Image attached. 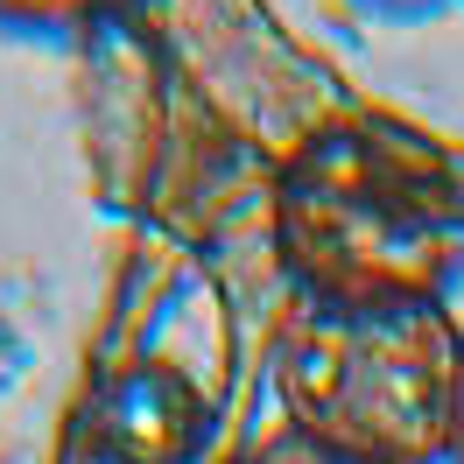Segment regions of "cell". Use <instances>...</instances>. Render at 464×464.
I'll list each match as a JSON object with an SVG mask.
<instances>
[{
  "label": "cell",
  "mask_w": 464,
  "mask_h": 464,
  "mask_svg": "<svg viewBox=\"0 0 464 464\" xmlns=\"http://www.w3.org/2000/svg\"><path fill=\"white\" fill-rule=\"evenodd\" d=\"M464 317L430 295H295L275 331V408L331 450L443 464Z\"/></svg>",
  "instance_id": "cell-1"
},
{
  "label": "cell",
  "mask_w": 464,
  "mask_h": 464,
  "mask_svg": "<svg viewBox=\"0 0 464 464\" xmlns=\"http://www.w3.org/2000/svg\"><path fill=\"white\" fill-rule=\"evenodd\" d=\"M275 239L303 295H430L464 282V218L408 148L331 127L282 169Z\"/></svg>",
  "instance_id": "cell-2"
},
{
  "label": "cell",
  "mask_w": 464,
  "mask_h": 464,
  "mask_svg": "<svg viewBox=\"0 0 464 464\" xmlns=\"http://www.w3.org/2000/svg\"><path fill=\"white\" fill-rule=\"evenodd\" d=\"M458 7H464V0H458Z\"/></svg>",
  "instance_id": "cell-7"
},
{
  "label": "cell",
  "mask_w": 464,
  "mask_h": 464,
  "mask_svg": "<svg viewBox=\"0 0 464 464\" xmlns=\"http://www.w3.org/2000/svg\"><path fill=\"white\" fill-rule=\"evenodd\" d=\"M352 7H366L373 22H430V14L458 7V0H352Z\"/></svg>",
  "instance_id": "cell-5"
},
{
  "label": "cell",
  "mask_w": 464,
  "mask_h": 464,
  "mask_svg": "<svg viewBox=\"0 0 464 464\" xmlns=\"http://www.w3.org/2000/svg\"><path fill=\"white\" fill-rule=\"evenodd\" d=\"M127 7L134 0H0V29L29 35V43H71V35L127 14Z\"/></svg>",
  "instance_id": "cell-3"
},
{
  "label": "cell",
  "mask_w": 464,
  "mask_h": 464,
  "mask_svg": "<svg viewBox=\"0 0 464 464\" xmlns=\"http://www.w3.org/2000/svg\"><path fill=\"white\" fill-rule=\"evenodd\" d=\"M226 464H373V458H352V450H331V443L289 430V422H267V430H254Z\"/></svg>",
  "instance_id": "cell-4"
},
{
  "label": "cell",
  "mask_w": 464,
  "mask_h": 464,
  "mask_svg": "<svg viewBox=\"0 0 464 464\" xmlns=\"http://www.w3.org/2000/svg\"><path fill=\"white\" fill-rule=\"evenodd\" d=\"M443 464H464V366H458V408H450V458Z\"/></svg>",
  "instance_id": "cell-6"
}]
</instances>
